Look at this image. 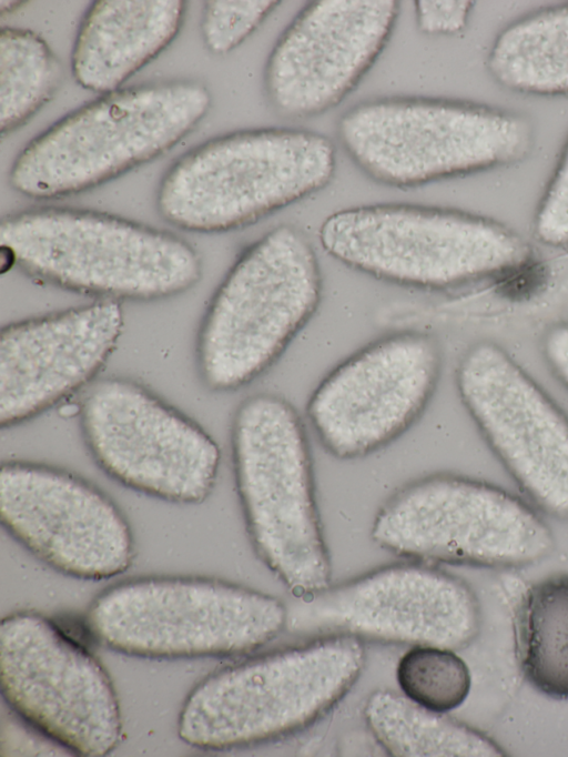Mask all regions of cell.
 <instances>
[{
    "instance_id": "6da1fadb",
    "label": "cell",
    "mask_w": 568,
    "mask_h": 757,
    "mask_svg": "<svg viewBox=\"0 0 568 757\" xmlns=\"http://www.w3.org/2000/svg\"><path fill=\"white\" fill-rule=\"evenodd\" d=\"M2 255L38 282L95 300L150 302L193 287L196 250L178 235L105 212L40 206L0 223Z\"/></svg>"
},
{
    "instance_id": "7a4b0ae2",
    "label": "cell",
    "mask_w": 568,
    "mask_h": 757,
    "mask_svg": "<svg viewBox=\"0 0 568 757\" xmlns=\"http://www.w3.org/2000/svg\"><path fill=\"white\" fill-rule=\"evenodd\" d=\"M231 457L256 557L293 597L331 585L332 562L316 499L304 422L285 397H245L231 422Z\"/></svg>"
},
{
    "instance_id": "3957f363",
    "label": "cell",
    "mask_w": 568,
    "mask_h": 757,
    "mask_svg": "<svg viewBox=\"0 0 568 757\" xmlns=\"http://www.w3.org/2000/svg\"><path fill=\"white\" fill-rule=\"evenodd\" d=\"M365 660L363 642L322 636L221 667L186 696L178 735L205 750L290 737L336 706L361 676Z\"/></svg>"
},
{
    "instance_id": "277c9868",
    "label": "cell",
    "mask_w": 568,
    "mask_h": 757,
    "mask_svg": "<svg viewBox=\"0 0 568 757\" xmlns=\"http://www.w3.org/2000/svg\"><path fill=\"white\" fill-rule=\"evenodd\" d=\"M211 104L209 89L193 80L102 94L31 140L14 159L9 183L38 200L93 189L171 150Z\"/></svg>"
},
{
    "instance_id": "5b68a950",
    "label": "cell",
    "mask_w": 568,
    "mask_h": 757,
    "mask_svg": "<svg viewBox=\"0 0 568 757\" xmlns=\"http://www.w3.org/2000/svg\"><path fill=\"white\" fill-rule=\"evenodd\" d=\"M323 290L316 252L297 226L277 225L248 245L199 326L195 363L203 386L234 392L264 374L315 315Z\"/></svg>"
},
{
    "instance_id": "8992f818",
    "label": "cell",
    "mask_w": 568,
    "mask_h": 757,
    "mask_svg": "<svg viewBox=\"0 0 568 757\" xmlns=\"http://www.w3.org/2000/svg\"><path fill=\"white\" fill-rule=\"evenodd\" d=\"M324 251L378 281L444 291L530 263V244L515 230L476 213L412 203L336 211L318 231Z\"/></svg>"
},
{
    "instance_id": "52a82bcc",
    "label": "cell",
    "mask_w": 568,
    "mask_h": 757,
    "mask_svg": "<svg viewBox=\"0 0 568 757\" xmlns=\"http://www.w3.org/2000/svg\"><path fill=\"white\" fill-rule=\"evenodd\" d=\"M336 149L326 135L263 128L211 139L176 160L160 181L156 208L174 226L221 233L252 225L324 189Z\"/></svg>"
},
{
    "instance_id": "ba28073f",
    "label": "cell",
    "mask_w": 568,
    "mask_h": 757,
    "mask_svg": "<svg viewBox=\"0 0 568 757\" xmlns=\"http://www.w3.org/2000/svg\"><path fill=\"white\" fill-rule=\"evenodd\" d=\"M336 132L367 178L399 189L518 163L535 139L520 114L417 95L361 102L338 119Z\"/></svg>"
},
{
    "instance_id": "9c48e42d",
    "label": "cell",
    "mask_w": 568,
    "mask_h": 757,
    "mask_svg": "<svg viewBox=\"0 0 568 757\" xmlns=\"http://www.w3.org/2000/svg\"><path fill=\"white\" fill-rule=\"evenodd\" d=\"M286 604L229 581L149 575L104 588L85 615L90 634L140 658L227 657L255 652L286 629Z\"/></svg>"
},
{
    "instance_id": "30bf717a",
    "label": "cell",
    "mask_w": 568,
    "mask_h": 757,
    "mask_svg": "<svg viewBox=\"0 0 568 757\" xmlns=\"http://www.w3.org/2000/svg\"><path fill=\"white\" fill-rule=\"evenodd\" d=\"M539 513L490 483L439 472L395 491L377 511L371 537L409 561L518 568L539 563L555 548Z\"/></svg>"
},
{
    "instance_id": "8fae6325",
    "label": "cell",
    "mask_w": 568,
    "mask_h": 757,
    "mask_svg": "<svg viewBox=\"0 0 568 757\" xmlns=\"http://www.w3.org/2000/svg\"><path fill=\"white\" fill-rule=\"evenodd\" d=\"M78 415L91 458L120 485L183 505L201 504L213 492L219 444L144 384L103 377L87 390Z\"/></svg>"
},
{
    "instance_id": "7c38bea8",
    "label": "cell",
    "mask_w": 568,
    "mask_h": 757,
    "mask_svg": "<svg viewBox=\"0 0 568 757\" xmlns=\"http://www.w3.org/2000/svg\"><path fill=\"white\" fill-rule=\"evenodd\" d=\"M286 632L387 645L463 649L480 627L478 600L459 577L408 561L285 603Z\"/></svg>"
},
{
    "instance_id": "4fadbf2b",
    "label": "cell",
    "mask_w": 568,
    "mask_h": 757,
    "mask_svg": "<svg viewBox=\"0 0 568 757\" xmlns=\"http://www.w3.org/2000/svg\"><path fill=\"white\" fill-rule=\"evenodd\" d=\"M0 684L18 716L77 755L101 757L120 741L121 711L105 668L42 614L20 610L2 618Z\"/></svg>"
},
{
    "instance_id": "5bb4252c",
    "label": "cell",
    "mask_w": 568,
    "mask_h": 757,
    "mask_svg": "<svg viewBox=\"0 0 568 757\" xmlns=\"http://www.w3.org/2000/svg\"><path fill=\"white\" fill-rule=\"evenodd\" d=\"M437 339L399 331L361 347L312 392L306 414L322 447L339 461L383 450L422 417L440 378Z\"/></svg>"
},
{
    "instance_id": "9a60e30c",
    "label": "cell",
    "mask_w": 568,
    "mask_h": 757,
    "mask_svg": "<svg viewBox=\"0 0 568 757\" xmlns=\"http://www.w3.org/2000/svg\"><path fill=\"white\" fill-rule=\"evenodd\" d=\"M458 396L488 448L532 506L568 521V416L496 342L470 345Z\"/></svg>"
},
{
    "instance_id": "2e32d148",
    "label": "cell",
    "mask_w": 568,
    "mask_h": 757,
    "mask_svg": "<svg viewBox=\"0 0 568 757\" xmlns=\"http://www.w3.org/2000/svg\"><path fill=\"white\" fill-rule=\"evenodd\" d=\"M0 518L37 559L73 578H112L134 559L133 533L115 502L92 482L55 465L2 462Z\"/></svg>"
},
{
    "instance_id": "e0dca14e",
    "label": "cell",
    "mask_w": 568,
    "mask_h": 757,
    "mask_svg": "<svg viewBox=\"0 0 568 757\" xmlns=\"http://www.w3.org/2000/svg\"><path fill=\"white\" fill-rule=\"evenodd\" d=\"M396 0H317L304 6L266 60L263 85L281 117L311 118L338 105L386 47Z\"/></svg>"
},
{
    "instance_id": "ac0fdd59",
    "label": "cell",
    "mask_w": 568,
    "mask_h": 757,
    "mask_svg": "<svg viewBox=\"0 0 568 757\" xmlns=\"http://www.w3.org/2000/svg\"><path fill=\"white\" fill-rule=\"evenodd\" d=\"M124 325L120 302L10 323L0 332V427L30 421L90 384Z\"/></svg>"
},
{
    "instance_id": "d6986e66",
    "label": "cell",
    "mask_w": 568,
    "mask_h": 757,
    "mask_svg": "<svg viewBox=\"0 0 568 757\" xmlns=\"http://www.w3.org/2000/svg\"><path fill=\"white\" fill-rule=\"evenodd\" d=\"M182 0H98L84 13L71 54L75 81L105 94L156 58L179 33Z\"/></svg>"
},
{
    "instance_id": "ffe728a7",
    "label": "cell",
    "mask_w": 568,
    "mask_h": 757,
    "mask_svg": "<svg viewBox=\"0 0 568 757\" xmlns=\"http://www.w3.org/2000/svg\"><path fill=\"white\" fill-rule=\"evenodd\" d=\"M487 69L515 92L568 95V2L539 8L501 30Z\"/></svg>"
},
{
    "instance_id": "44dd1931",
    "label": "cell",
    "mask_w": 568,
    "mask_h": 757,
    "mask_svg": "<svg viewBox=\"0 0 568 757\" xmlns=\"http://www.w3.org/2000/svg\"><path fill=\"white\" fill-rule=\"evenodd\" d=\"M365 723L393 757H497L504 750L479 730L428 709L403 693L377 689L366 699Z\"/></svg>"
},
{
    "instance_id": "7402d4cb",
    "label": "cell",
    "mask_w": 568,
    "mask_h": 757,
    "mask_svg": "<svg viewBox=\"0 0 568 757\" xmlns=\"http://www.w3.org/2000/svg\"><path fill=\"white\" fill-rule=\"evenodd\" d=\"M517 644L530 684L549 697L568 699V574L550 576L527 592Z\"/></svg>"
},
{
    "instance_id": "603a6c76",
    "label": "cell",
    "mask_w": 568,
    "mask_h": 757,
    "mask_svg": "<svg viewBox=\"0 0 568 757\" xmlns=\"http://www.w3.org/2000/svg\"><path fill=\"white\" fill-rule=\"evenodd\" d=\"M59 80V62L39 34L22 28H1V134L19 128L49 101Z\"/></svg>"
},
{
    "instance_id": "cb8c5ba5",
    "label": "cell",
    "mask_w": 568,
    "mask_h": 757,
    "mask_svg": "<svg viewBox=\"0 0 568 757\" xmlns=\"http://www.w3.org/2000/svg\"><path fill=\"white\" fill-rule=\"evenodd\" d=\"M396 677L405 696L428 709L447 713L467 698L471 676L455 650L414 646L398 662Z\"/></svg>"
},
{
    "instance_id": "d4e9b609",
    "label": "cell",
    "mask_w": 568,
    "mask_h": 757,
    "mask_svg": "<svg viewBox=\"0 0 568 757\" xmlns=\"http://www.w3.org/2000/svg\"><path fill=\"white\" fill-rule=\"evenodd\" d=\"M273 0H210L204 2L201 33L214 54H225L240 46L280 4Z\"/></svg>"
},
{
    "instance_id": "484cf974",
    "label": "cell",
    "mask_w": 568,
    "mask_h": 757,
    "mask_svg": "<svg viewBox=\"0 0 568 757\" xmlns=\"http://www.w3.org/2000/svg\"><path fill=\"white\" fill-rule=\"evenodd\" d=\"M532 231L545 245L568 246V138L537 205Z\"/></svg>"
},
{
    "instance_id": "4316f807",
    "label": "cell",
    "mask_w": 568,
    "mask_h": 757,
    "mask_svg": "<svg viewBox=\"0 0 568 757\" xmlns=\"http://www.w3.org/2000/svg\"><path fill=\"white\" fill-rule=\"evenodd\" d=\"M473 2L467 0L415 1L417 28L426 34H455L465 29Z\"/></svg>"
},
{
    "instance_id": "83f0119b",
    "label": "cell",
    "mask_w": 568,
    "mask_h": 757,
    "mask_svg": "<svg viewBox=\"0 0 568 757\" xmlns=\"http://www.w3.org/2000/svg\"><path fill=\"white\" fill-rule=\"evenodd\" d=\"M541 353L552 375L568 391V321L554 323L545 330Z\"/></svg>"
},
{
    "instance_id": "f1b7e54d",
    "label": "cell",
    "mask_w": 568,
    "mask_h": 757,
    "mask_svg": "<svg viewBox=\"0 0 568 757\" xmlns=\"http://www.w3.org/2000/svg\"><path fill=\"white\" fill-rule=\"evenodd\" d=\"M22 3H23L22 1H7V0H2V1L0 2V13H1V16H4V14H8V13L13 12V11L17 10V9L20 7V4H22Z\"/></svg>"
}]
</instances>
